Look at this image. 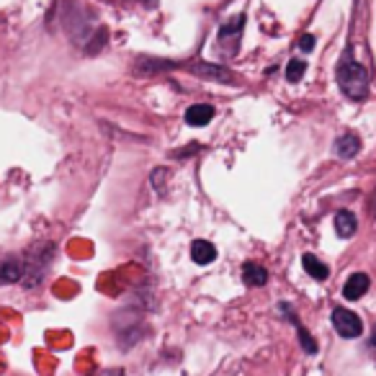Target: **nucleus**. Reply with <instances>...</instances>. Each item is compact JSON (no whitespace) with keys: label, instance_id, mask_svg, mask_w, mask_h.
I'll use <instances>...</instances> for the list:
<instances>
[{"label":"nucleus","instance_id":"obj_1","mask_svg":"<svg viewBox=\"0 0 376 376\" xmlns=\"http://www.w3.org/2000/svg\"><path fill=\"white\" fill-rule=\"evenodd\" d=\"M337 85L351 101H364L368 96V72L351 57H343L337 65Z\"/></svg>","mask_w":376,"mask_h":376},{"label":"nucleus","instance_id":"obj_2","mask_svg":"<svg viewBox=\"0 0 376 376\" xmlns=\"http://www.w3.org/2000/svg\"><path fill=\"white\" fill-rule=\"evenodd\" d=\"M188 72H194L196 78H204V80H211V83H227V85H240L238 75L232 72L229 67L224 65H214V62H204V60H196V62H188L183 65Z\"/></svg>","mask_w":376,"mask_h":376},{"label":"nucleus","instance_id":"obj_3","mask_svg":"<svg viewBox=\"0 0 376 376\" xmlns=\"http://www.w3.org/2000/svg\"><path fill=\"white\" fill-rule=\"evenodd\" d=\"M333 327L337 330V335L340 337H358L364 333L361 317H358L356 312L343 309V307H337L335 312H333Z\"/></svg>","mask_w":376,"mask_h":376},{"label":"nucleus","instance_id":"obj_4","mask_svg":"<svg viewBox=\"0 0 376 376\" xmlns=\"http://www.w3.org/2000/svg\"><path fill=\"white\" fill-rule=\"evenodd\" d=\"M183 67V62H170V60H158V57H137L132 65L134 75H155V72H168V70Z\"/></svg>","mask_w":376,"mask_h":376},{"label":"nucleus","instance_id":"obj_5","mask_svg":"<svg viewBox=\"0 0 376 376\" xmlns=\"http://www.w3.org/2000/svg\"><path fill=\"white\" fill-rule=\"evenodd\" d=\"M242 26H245V16H235L232 21H227V23L219 29V44H222V47H227V41H232V52H238Z\"/></svg>","mask_w":376,"mask_h":376},{"label":"nucleus","instance_id":"obj_6","mask_svg":"<svg viewBox=\"0 0 376 376\" xmlns=\"http://www.w3.org/2000/svg\"><path fill=\"white\" fill-rule=\"evenodd\" d=\"M368 286H371V281H368L366 273H353V276L346 281V286H343V297H346L348 302H356V299H361L366 294Z\"/></svg>","mask_w":376,"mask_h":376},{"label":"nucleus","instance_id":"obj_7","mask_svg":"<svg viewBox=\"0 0 376 376\" xmlns=\"http://www.w3.org/2000/svg\"><path fill=\"white\" fill-rule=\"evenodd\" d=\"M23 276H26V266L19 258H8V260L0 263V284H16Z\"/></svg>","mask_w":376,"mask_h":376},{"label":"nucleus","instance_id":"obj_8","mask_svg":"<svg viewBox=\"0 0 376 376\" xmlns=\"http://www.w3.org/2000/svg\"><path fill=\"white\" fill-rule=\"evenodd\" d=\"M214 119V109L209 103H194L186 111V124L188 127H207L209 121Z\"/></svg>","mask_w":376,"mask_h":376},{"label":"nucleus","instance_id":"obj_9","mask_svg":"<svg viewBox=\"0 0 376 376\" xmlns=\"http://www.w3.org/2000/svg\"><path fill=\"white\" fill-rule=\"evenodd\" d=\"M191 258H194V263H198V266H209V263L217 260V248L211 242H207V240H196L191 245Z\"/></svg>","mask_w":376,"mask_h":376},{"label":"nucleus","instance_id":"obj_10","mask_svg":"<svg viewBox=\"0 0 376 376\" xmlns=\"http://www.w3.org/2000/svg\"><path fill=\"white\" fill-rule=\"evenodd\" d=\"M358 229V222H356V214L353 211H337L335 214V232L337 238H353Z\"/></svg>","mask_w":376,"mask_h":376},{"label":"nucleus","instance_id":"obj_11","mask_svg":"<svg viewBox=\"0 0 376 376\" xmlns=\"http://www.w3.org/2000/svg\"><path fill=\"white\" fill-rule=\"evenodd\" d=\"M358 149H361V139H358L356 134H351V132L343 134V137L335 142V155H337V158H343V160L356 158Z\"/></svg>","mask_w":376,"mask_h":376},{"label":"nucleus","instance_id":"obj_12","mask_svg":"<svg viewBox=\"0 0 376 376\" xmlns=\"http://www.w3.org/2000/svg\"><path fill=\"white\" fill-rule=\"evenodd\" d=\"M242 278H245L248 286H266L268 271L263 266H258V263H245L242 266Z\"/></svg>","mask_w":376,"mask_h":376},{"label":"nucleus","instance_id":"obj_13","mask_svg":"<svg viewBox=\"0 0 376 376\" xmlns=\"http://www.w3.org/2000/svg\"><path fill=\"white\" fill-rule=\"evenodd\" d=\"M302 266H304V271H307L312 278H317V281H325V278L330 276V271H327L325 263H322L317 255H312V253H307V255L302 258Z\"/></svg>","mask_w":376,"mask_h":376},{"label":"nucleus","instance_id":"obj_14","mask_svg":"<svg viewBox=\"0 0 376 376\" xmlns=\"http://www.w3.org/2000/svg\"><path fill=\"white\" fill-rule=\"evenodd\" d=\"M304 72H307V62H304V60H291L286 65V80H289V83H299V80L304 78Z\"/></svg>","mask_w":376,"mask_h":376},{"label":"nucleus","instance_id":"obj_15","mask_svg":"<svg viewBox=\"0 0 376 376\" xmlns=\"http://www.w3.org/2000/svg\"><path fill=\"white\" fill-rule=\"evenodd\" d=\"M291 320H294V325H297V333H299V340H302V348H304L307 353H317V343L312 340V335H309V333L304 330V327L299 325L297 317H291Z\"/></svg>","mask_w":376,"mask_h":376},{"label":"nucleus","instance_id":"obj_16","mask_svg":"<svg viewBox=\"0 0 376 376\" xmlns=\"http://www.w3.org/2000/svg\"><path fill=\"white\" fill-rule=\"evenodd\" d=\"M299 47H302L304 52H312L315 50V36H312V34H304V36L299 39Z\"/></svg>","mask_w":376,"mask_h":376},{"label":"nucleus","instance_id":"obj_17","mask_svg":"<svg viewBox=\"0 0 376 376\" xmlns=\"http://www.w3.org/2000/svg\"><path fill=\"white\" fill-rule=\"evenodd\" d=\"M371 214H374L376 219V191H374V196H371Z\"/></svg>","mask_w":376,"mask_h":376},{"label":"nucleus","instance_id":"obj_18","mask_svg":"<svg viewBox=\"0 0 376 376\" xmlns=\"http://www.w3.org/2000/svg\"><path fill=\"white\" fill-rule=\"evenodd\" d=\"M374 340H376V330H374Z\"/></svg>","mask_w":376,"mask_h":376}]
</instances>
